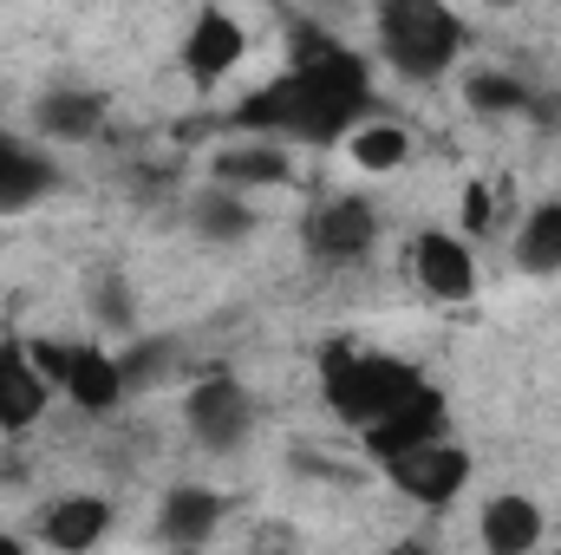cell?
Instances as JSON below:
<instances>
[{
  "label": "cell",
  "mask_w": 561,
  "mask_h": 555,
  "mask_svg": "<svg viewBox=\"0 0 561 555\" xmlns=\"http://www.w3.org/2000/svg\"><path fill=\"white\" fill-rule=\"evenodd\" d=\"M53 380L39 373V360L26 347H0V431H33L53 406Z\"/></svg>",
  "instance_id": "30bf717a"
},
{
  "label": "cell",
  "mask_w": 561,
  "mask_h": 555,
  "mask_svg": "<svg viewBox=\"0 0 561 555\" xmlns=\"http://www.w3.org/2000/svg\"><path fill=\"white\" fill-rule=\"evenodd\" d=\"M59 393L79 406V412L105 418L125 406V360L118 353H105V347H72V366H66V380H59Z\"/></svg>",
  "instance_id": "8fae6325"
},
{
  "label": "cell",
  "mask_w": 561,
  "mask_h": 555,
  "mask_svg": "<svg viewBox=\"0 0 561 555\" xmlns=\"http://www.w3.org/2000/svg\"><path fill=\"white\" fill-rule=\"evenodd\" d=\"M105 530H112V503H105V497H92V490H79V497H59V503L46 510L39 543L79 555V550H92V543H105Z\"/></svg>",
  "instance_id": "5bb4252c"
},
{
  "label": "cell",
  "mask_w": 561,
  "mask_h": 555,
  "mask_svg": "<svg viewBox=\"0 0 561 555\" xmlns=\"http://www.w3.org/2000/svg\"><path fill=\"white\" fill-rule=\"evenodd\" d=\"M483 550L490 555H529L542 543V503H529V497H490L483 503Z\"/></svg>",
  "instance_id": "9a60e30c"
},
{
  "label": "cell",
  "mask_w": 561,
  "mask_h": 555,
  "mask_svg": "<svg viewBox=\"0 0 561 555\" xmlns=\"http://www.w3.org/2000/svg\"><path fill=\"white\" fill-rule=\"evenodd\" d=\"M92 314H99V327L131 333V281L125 275H99V287H92Z\"/></svg>",
  "instance_id": "7402d4cb"
},
{
  "label": "cell",
  "mask_w": 561,
  "mask_h": 555,
  "mask_svg": "<svg viewBox=\"0 0 561 555\" xmlns=\"http://www.w3.org/2000/svg\"><path fill=\"white\" fill-rule=\"evenodd\" d=\"M183 424H190L209 451H242L249 431H255V399H249V386L229 380V373L196 380V386L183 393Z\"/></svg>",
  "instance_id": "5b68a950"
},
{
  "label": "cell",
  "mask_w": 561,
  "mask_h": 555,
  "mask_svg": "<svg viewBox=\"0 0 561 555\" xmlns=\"http://www.w3.org/2000/svg\"><path fill=\"white\" fill-rule=\"evenodd\" d=\"M463 229H470V236H483V229H490V190H483V183H470V190H463Z\"/></svg>",
  "instance_id": "603a6c76"
},
{
  "label": "cell",
  "mask_w": 561,
  "mask_h": 555,
  "mask_svg": "<svg viewBox=\"0 0 561 555\" xmlns=\"http://www.w3.org/2000/svg\"><path fill=\"white\" fill-rule=\"evenodd\" d=\"M242 53H249V26H242L229 7H203V13L190 20V33H183V72H190L196 86L229 79V72L242 66Z\"/></svg>",
  "instance_id": "52a82bcc"
},
{
  "label": "cell",
  "mask_w": 561,
  "mask_h": 555,
  "mask_svg": "<svg viewBox=\"0 0 561 555\" xmlns=\"http://www.w3.org/2000/svg\"><path fill=\"white\" fill-rule=\"evenodd\" d=\"M424 380L405 360H386V353H353V347H327L320 353V393L327 406L346 418L353 431H366L373 418H386L399 399H412Z\"/></svg>",
  "instance_id": "3957f363"
},
{
  "label": "cell",
  "mask_w": 561,
  "mask_h": 555,
  "mask_svg": "<svg viewBox=\"0 0 561 555\" xmlns=\"http://www.w3.org/2000/svg\"><path fill=\"white\" fill-rule=\"evenodd\" d=\"M294 177V163H287V150L280 138H255V144H229L222 157H216V183H229V190H275Z\"/></svg>",
  "instance_id": "e0dca14e"
},
{
  "label": "cell",
  "mask_w": 561,
  "mask_h": 555,
  "mask_svg": "<svg viewBox=\"0 0 561 555\" xmlns=\"http://www.w3.org/2000/svg\"><path fill=\"white\" fill-rule=\"evenodd\" d=\"M463 105H470V112H490V118L542 112V99H536L516 72H496V66H483V72H470V79H463Z\"/></svg>",
  "instance_id": "44dd1931"
},
{
  "label": "cell",
  "mask_w": 561,
  "mask_h": 555,
  "mask_svg": "<svg viewBox=\"0 0 561 555\" xmlns=\"http://www.w3.org/2000/svg\"><path fill=\"white\" fill-rule=\"evenodd\" d=\"M386 477L412 497V503H424V510H444V503H457L463 497V484H470V451L457 444V438H424V444H412V451H392L386 457Z\"/></svg>",
  "instance_id": "277c9868"
},
{
  "label": "cell",
  "mask_w": 561,
  "mask_h": 555,
  "mask_svg": "<svg viewBox=\"0 0 561 555\" xmlns=\"http://www.w3.org/2000/svg\"><path fill=\"white\" fill-rule=\"evenodd\" d=\"M516 269L523 275H561V203H536L516 229Z\"/></svg>",
  "instance_id": "d6986e66"
},
{
  "label": "cell",
  "mask_w": 561,
  "mask_h": 555,
  "mask_svg": "<svg viewBox=\"0 0 561 555\" xmlns=\"http://www.w3.org/2000/svg\"><path fill=\"white\" fill-rule=\"evenodd\" d=\"M53 183H59V170H53V157H46L39 144L0 132V216L33 209L39 196H53Z\"/></svg>",
  "instance_id": "7c38bea8"
},
{
  "label": "cell",
  "mask_w": 561,
  "mask_h": 555,
  "mask_svg": "<svg viewBox=\"0 0 561 555\" xmlns=\"http://www.w3.org/2000/svg\"><path fill=\"white\" fill-rule=\"evenodd\" d=\"M412 281L431 301H470L477 294V262H470V249L457 236L424 229L419 242H412Z\"/></svg>",
  "instance_id": "ba28073f"
},
{
  "label": "cell",
  "mask_w": 561,
  "mask_h": 555,
  "mask_svg": "<svg viewBox=\"0 0 561 555\" xmlns=\"http://www.w3.org/2000/svg\"><path fill=\"white\" fill-rule=\"evenodd\" d=\"M373 112V79L346 46L307 39L300 59L268 79L262 92H249L236 105V125L255 138H300V144H333L346 138L359 118Z\"/></svg>",
  "instance_id": "6da1fadb"
},
{
  "label": "cell",
  "mask_w": 561,
  "mask_h": 555,
  "mask_svg": "<svg viewBox=\"0 0 561 555\" xmlns=\"http://www.w3.org/2000/svg\"><path fill=\"white\" fill-rule=\"evenodd\" d=\"M346 157H353L359 170L386 177V170H399V163L412 157V132H405V125H392V118H366V125H353V132H346Z\"/></svg>",
  "instance_id": "ffe728a7"
},
{
  "label": "cell",
  "mask_w": 561,
  "mask_h": 555,
  "mask_svg": "<svg viewBox=\"0 0 561 555\" xmlns=\"http://www.w3.org/2000/svg\"><path fill=\"white\" fill-rule=\"evenodd\" d=\"M190 223H196V236H203V242H242V236L255 229V209H249V196H242V190L209 183V190H196Z\"/></svg>",
  "instance_id": "ac0fdd59"
},
{
  "label": "cell",
  "mask_w": 561,
  "mask_h": 555,
  "mask_svg": "<svg viewBox=\"0 0 561 555\" xmlns=\"http://www.w3.org/2000/svg\"><path fill=\"white\" fill-rule=\"evenodd\" d=\"M503 7H510V0H503Z\"/></svg>",
  "instance_id": "cb8c5ba5"
},
{
  "label": "cell",
  "mask_w": 561,
  "mask_h": 555,
  "mask_svg": "<svg viewBox=\"0 0 561 555\" xmlns=\"http://www.w3.org/2000/svg\"><path fill=\"white\" fill-rule=\"evenodd\" d=\"M379 53L405 79H444L463 53V20L450 0H379Z\"/></svg>",
  "instance_id": "7a4b0ae2"
},
{
  "label": "cell",
  "mask_w": 561,
  "mask_h": 555,
  "mask_svg": "<svg viewBox=\"0 0 561 555\" xmlns=\"http://www.w3.org/2000/svg\"><path fill=\"white\" fill-rule=\"evenodd\" d=\"M444 431V393L437 386H419L412 399H399L386 418H373L359 438H366V451H373V464H386L392 451H412L424 438H437Z\"/></svg>",
  "instance_id": "9c48e42d"
},
{
  "label": "cell",
  "mask_w": 561,
  "mask_h": 555,
  "mask_svg": "<svg viewBox=\"0 0 561 555\" xmlns=\"http://www.w3.org/2000/svg\"><path fill=\"white\" fill-rule=\"evenodd\" d=\"M373 242H379V209L366 196H327L307 223V256L320 269H353L373 256Z\"/></svg>",
  "instance_id": "8992f818"
},
{
  "label": "cell",
  "mask_w": 561,
  "mask_h": 555,
  "mask_svg": "<svg viewBox=\"0 0 561 555\" xmlns=\"http://www.w3.org/2000/svg\"><path fill=\"white\" fill-rule=\"evenodd\" d=\"M216 523H222V497L203 490V484H176L163 497V510H157V536L163 543H209Z\"/></svg>",
  "instance_id": "2e32d148"
},
{
  "label": "cell",
  "mask_w": 561,
  "mask_h": 555,
  "mask_svg": "<svg viewBox=\"0 0 561 555\" xmlns=\"http://www.w3.org/2000/svg\"><path fill=\"white\" fill-rule=\"evenodd\" d=\"M33 125H39V138H53V144L99 138V125H105V92H85V86H53V92L33 105Z\"/></svg>",
  "instance_id": "4fadbf2b"
}]
</instances>
